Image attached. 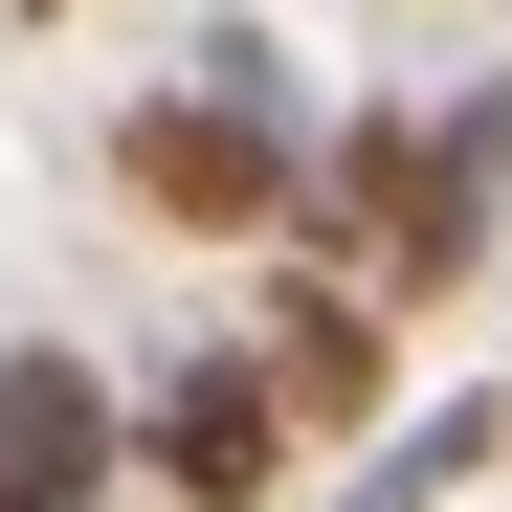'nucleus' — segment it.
<instances>
[{
    "label": "nucleus",
    "instance_id": "1",
    "mask_svg": "<svg viewBox=\"0 0 512 512\" xmlns=\"http://www.w3.org/2000/svg\"><path fill=\"white\" fill-rule=\"evenodd\" d=\"M112 179H134V223H179V245H290L312 112H245V90H156V112H112Z\"/></svg>",
    "mask_w": 512,
    "mask_h": 512
},
{
    "label": "nucleus",
    "instance_id": "5",
    "mask_svg": "<svg viewBox=\"0 0 512 512\" xmlns=\"http://www.w3.org/2000/svg\"><path fill=\"white\" fill-rule=\"evenodd\" d=\"M468 468H512V379H446V401H401L379 446H357V490H334V512H446Z\"/></svg>",
    "mask_w": 512,
    "mask_h": 512
},
{
    "label": "nucleus",
    "instance_id": "6",
    "mask_svg": "<svg viewBox=\"0 0 512 512\" xmlns=\"http://www.w3.org/2000/svg\"><path fill=\"white\" fill-rule=\"evenodd\" d=\"M23 23H45V0H23Z\"/></svg>",
    "mask_w": 512,
    "mask_h": 512
},
{
    "label": "nucleus",
    "instance_id": "4",
    "mask_svg": "<svg viewBox=\"0 0 512 512\" xmlns=\"http://www.w3.org/2000/svg\"><path fill=\"white\" fill-rule=\"evenodd\" d=\"M112 490H134V379L23 334L0 357V512H112Z\"/></svg>",
    "mask_w": 512,
    "mask_h": 512
},
{
    "label": "nucleus",
    "instance_id": "2",
    "mask_svg": "<svg viewBox=\"0 0 512 512\" xmlns=\"http://www.w3.org/2000/svg\"><path fill=\"white\" fill-rule=\"evenodd\" d=\"M290 468H312V423L268 401V357H245V334L134 379V490H156V512H268Z\"/></svg>",
    "mask_w": 512,
    "mask_h": 512
},
{
    "label": "nucleus",
    "instance_id": "3",
    "mask_svg": "<svg viewBox=\"0 0 512 512\" xmlns=\"http://www.w3.org/2000/svg\"><path fill=\"white\" fill-rule=\"evenodd\" d=\"M268 268V312H245V357H268V401L312 423V446H379V357H401V312L334 268V245H245Z\"/></svg>",
    "mask_w": 512,
    "mask_h": 512
}]
</instances>
